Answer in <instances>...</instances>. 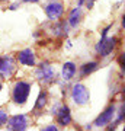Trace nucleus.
I'll return each instance as SVG.
<instances>
[{
	"instance_id": "nucleus-1",
	"label": "nucleus",
	"mask_w": 125,
	"mask_h": 131,
	"mask_svg": "<svg viewBox=\"0 0 125 131\" xmlns=\"http://www.w3.org/2000/svg\"><path fill=\"white\" fill-rule=\"evenodd\" d=\"M29 89L31 86L26 82H18L13 88V101L16 103H23L29 95Z\"/></svg>"
},
{
	"instance_id": "nucleus-2",
	"label": "nucleus",
	"mask_w": 125,
	"mask_h": 131,
	"mask_svg": "<svg viewBox=\"0 0 125 131\" xmlns=\"http://www.w3.org/2000/svg\"><path fill=\"white\" fill-rule=\"evenodd\" d=\"M15 69V60L12 57H2L0 58V74L5 76V77H10L13 74Z\"/></svg>"
},
{
	"instance_id": "nucleus-3",
	"label": "nucleus",
	"mask_w": 125,
	"mask_h": 131,
	"mask_svg": "<svg viewBox=\"0 0 125 131\" xmlns=\"http://www.w3.org/2000/svg\"><path fill=\"white\" fill-rule=\"evenodd\" d=\"M73 99L76 103L84 105L89 101V90L84 88L83 84H76L73 88Z\"/></svg>"
},
{
	"instance_id": "nucleus-4",
	"label": "nucleus",
	"mask_w": 125,
	"mask_h": 131,
	"mask_svg": "<svg viewBox=\"0 0 125 131\" xmlns=\"http://www.w3.org/2000/svg\"><path fill=\"white\" fill-rule=\"evenodd\" d=\"M26 125H28V121L25 115H15L9 119V124H7L10 131H25Z\"/></svg>"
},
{
	"instance_id": "nucleus-5",
	"label": "nucleus",
	"mask_w": 125,
	"mask_h": 131,
	"mask_svg": "<svg viewBox=\"0 0 125 131\" xmlns=\"http://www.w3.org/2000/svg\"><path fill=\"white\" fill-rule=\"evenodd\" d=\"M115 42H116L115 38H109V39H106V37H103L102 41L96 45L97 52H100L102 56H108V54L113 50V47H115Z\"/></svg>"
},
{
	"instance_id": "nucleus-6",
	"label": "nucleus",
	"mask_w": 125,
	"mask_h": 131,
	"mask_svg": "<svg viewBox=\"0 0 125 131\" xmlns=\"http://www.w3.org/2000/svg\"><path fill=\"white\" fill-rule=\"evenodd\" d=\"M63 10H64V7H63L61 3H50L45 7V12L48 15V18H51V19L60 18L61 15H63Z\"/></svg>"
},
{
	"instance_id": "nucleus-7",
	"label": "nucleus",
	"mask_w": 125,
	"mask_h": 131,
	"mask_svg": "<svg viewBox=\"0 0 125 131\" xmlns=\"http://www.w3.org/2000/svg\"><path fill=\"white\" fill-rule=\"evenodd\" d=\"M113 115H115V106H109L105 111V112L102 114V115H99L97 117V119H96V125H106L108 122H111L112 121V118H113Z\"/></svg>"
},
{
	"instance_id": "nucleus-8",
	"label": "nucleus",
	"mask_w": 125,
	"mask_h": 131,
	"mask_svg": "<svg viewBox=\"0 0 125 131\" xmlns=\"http://www.w3.org/2000/svg\"><path fill=\"white\" fill-rule=\"evenodd\" d=\"M54 70H52L51 66L48 64H44L38 70V77H39V80H42V82H50V80H52V77H54Z\"/></svg>"
},
{
	"instance_id": "nucleus-9",
	"label": "nucleus",
	"mask_w": 125,
	"mask_h": 131,
	"mask_svg": "<svg viewBox=\"0 0 125 131\" xmlns=\"http://www.w3.org/2000/svg\"><path fill=\"white\" fill-rule=\"evenodd\" d=\"M57 121L60 122L61 125H67V124H70V121H71V117H70V109L67 106H63L57 112Z\"/></svg>"
},
{
	"instance_id": "nucleus-10",
	"label": "nucleus",
	"mask_w": 125,
	"mask_h": 131,
	"mask_svg": "<svg viewBox=\"0 0 125 131\" xmlns=\"http://www.w3.org/2000/svg\"><path fill=\"white\" fill-rule=\"evenodd\" d=\"M19 61L25 66H33L35 64V57H33V52L31 50H25L19 54Z\"/></svg>"
},
{
	"instance_id": "nucleus-11",
	"label": "nucleus",
	"mask_w": 125,
	"mask_h": 131,
	"mask_svg": "<svg viewBox=\"0 0 125 131\" xmlns=\"http://www.w3.org/2000/svg\"><path fill=\"white\" fill-rule=\"evenodd\" d=\"M74 73H76V66L73 63H65L63 67V77L65 80H70L74 76Z\"/></svg>"
},
{
	"instance_id": "nucleus-12",
	"label": "nucleus",
	"mask_w": 125,
	"mask_h": 131,
	"mask_svg": "<svg viewBox=\"0 0 125 131\" xmlns=\"http://www.w3.org/2000/svg\"><path fill=\"white\" fill-rule=\"evenodd\" d=\"M80 16H82L80 9H79V7H77V9H74L73 12H71V15H70V24L73 25V26H76V25H77V22H79Z\"/></svg>"
},
{
	"instance_id": "nucleus-13",
	"label": "nucleus",
	"mask_w": 125,
	"mask_h": 131,
	"mask_svg": "<svg viewBox=\"0 0 125 131\" xmlns=\"http://www.w3.org/2000/svg\"><path fill=\"white\" fill-rule=\"evenodd\" d=\"M96 63H87V64H84L83 66V70H82V74L86 76L89 74V73H92L93 70H96Z\"/></svg>"
},
{
	"instance_id": "nucleus-14",
	"label": "nucleus",
	"mask_w": 125,
	"mask_h": 131,
	"mask_svg": "<svg viewBox=\"0 0 125 131\" xmlns=\"http://www.w3.org/2000/svg\"><path fill=\"white\" fill-rule=\"evenodd\" d=\"M45 102H47V95L45 93H41V95H39V98H38V102H37V105H35V108L38 109V108L44 106Z\"/></svg>"
},
{
	"instance_id": "nucleus-15",
	"label": "nucleus",
	"mask_w": 125,
	"mask_h": 131,
	"mask_svg": "<svg viewBox=\"0 0 125 131\" xmlns=\"http://www.w3.org/2000/svg\"><path fill=\"white\" fill-rule=\"evenodd\" d=\"M6 121H7V114H6L5 111H2V109H0V127L3 125Z\"/></svg>"
},
{
	"instance_id": "nucleus-16",
	"label": "nucleus",
	"mask_w": 125,
	"mask_h": 131,
	"mask_svg": "<svg viewBox=\"0 0 125 131\" xmlns=\"http://www.w3.org/2000/svg\"><path fill=\"white\" fill-rule=\"evenodd\" d=\"M119 64H121V67H122V70H124V73H125V54L119 57Z\"/></svg>"
},
{
	"instance_id": "nucleus-17",
	"label": "nucleus",
	"mask_w": 125,
	"mask_h": 131,
	"mask_svg": "<svg viewBox=\"0 0 125 131\" xmlns=\"http://www.w3.org/2000/svg\"><path fill=\"white\" fill-rule=\"evenodd\" d=\"M42 131H58V130H57V128H55L54 125H48L47 128H44Z\"/></svg>"
},
{
	"instance_id": "nucleus-18",
	"label": "nucleus",
	"mask_w": 125,
	"mask_h": 131,
	"mask_svg": "<svg viewBox=\"0 0 125 131\" xmlns=\"http://www.w3.org/2000/svg\"><path fill=\"white\" fill-rule=\"evenodd\" d=\"M122 26L125 28V15H124V19H122Z\"/></svg>"
},
{
	"instance_id": "nucleus-19",
	"label": "nucleus",
	"mask_w": 125,
	"mask_h": 131,
	"mask_svg": "<svg viewBox=\"0 0 125 131\" xmlns=\"http://www.w3.org/2000/svg\"><path fill=\"white\" fill-rule=\"evenodd\" d=\"M23 2H38V0H23Z\"/></svg>"
},
{
	"instance_id": "nucleus-20",
	"label": "nucleus",
	"mask_w": 125,
	"mask_h": 131,
	"mask_svg": "<svg viewBox=\"0 0 125 131\" xmlns=\"http://www.w3.org/2000/svg\"><path fill=\"white\" fill-rule=\"evenodd\" d=\"M83 2L84 0H79V5H83Z\"/></svg>"
},
{
	"instance_id": "nucleus-21",
	"label": "nucleus",
	"mask_w": 125,
	"mask_h": 131,
	"mask_svg": "<svg viewBox=\"0 0 125 131\" xmlns=\"http://www.w3.org/2000/svg\"><path fill=\"white\" fill-rule=\"evenodd\" d=\"M124 96H125V88H124Z\"/></svg>"
},
{
	"instance_id": "nucleus-22",
	"label": "nucleus",
	"mask_w": 125,
	"mask_h": 131,
	"mask_svg": "<svg viewBox=\"0 0 125 131\" xmlns=\"http://www.w3.org/2000/svg\"><path fill=\"white\" fill-rule=\"evenodd\" d=\"M0 89H2V84H0Z\"/></svg>"
},
{
	"instance_id": "nucleus-23",
	"label": "nucleus",
	"mask_w": 125,
	"mask_h": 131,
	"mask_svg": "<svg viewBox=\"0 0 125 131\" xmlns=\"http://www.w3.org/2000/svg\"><path fill=\"white\" fill-rule=\"evenodd\" d=\"M124 131H125V128H124Z\"/></svg>"
}]
</instances>
